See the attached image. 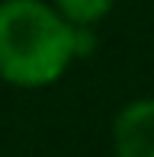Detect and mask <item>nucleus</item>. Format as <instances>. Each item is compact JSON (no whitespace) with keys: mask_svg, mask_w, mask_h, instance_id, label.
<instances>
[{"mask_svg":"<svg viewBox=\"0 0 154 157\" xmlns=\"http://www.w3.org/2000/svg\"><path fill=\"white\" fill-rule=\"evenodd\" d=\"M77 58V26L52 0H0V80L19 90L58 83Z\"/></svg>","mask_w":154,"mask_h":157,"instance_id":"obj_1","label":"nucleus"},{"mask_svg":"<svg viewBox=\"0 0 154 157\" xmlns=\"http://www.w3.org/2000/svg\"><path fill=\"white\" fill-rule=\"evenodd\" d=\"M116 157H154V96L125 103L113 119Z\"/></svg>","mask_w":154,"mask_h":157,"instance_id":"obj_2","label":"nucleus"},{"mask_svg":"<svg viewBox=\"0 0 154 157\" xmlns=\"http://www.w3.org/2000/svg\"><path fill=\"white\" fill-rule=\"evenodd\" d=\"M52 6L71 26H90L93 29L96 23H103L113 13L116 0H52Z\"/></svg>","mask_w":154,"mask_h":157,"instance_id":"obj_3","label":"nucleus"}]
</instances>
